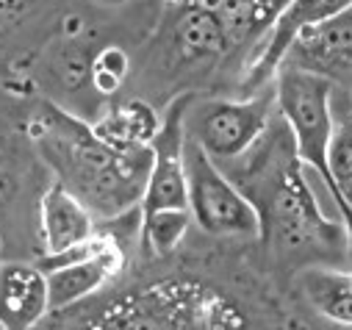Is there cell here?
<instances>
[{
  "label": "cell",
  "instance_id": "cell-1",
  "mask_svg": "<svg viewBox=\"0 0 352 330\" xmlns=\"http://www.w3.org/2000/svg\"><path fill=\"white\" fill-rule=\"evenodd\" d=\"M302 170L292 133L278 111L261 139L241 158L222 167V173L252 203L261 222L258 236L263 241H272L283 250L344 247L338 244L346 241L344 225L322 214Z\"/></svg>",
  "mask_w": 352,
  "mask_h": 330
},
{
  "label": "cell",
  "instance_id": "cell-2",
  "mask_svg": "<svg viewBox=\"0 0 352 330\" xmlns=\"http://www.w3.org/2000/svg\"><path fill=\"white\" fill-rule=\"evenodd\" d=\"M36 142L47 164L92 214L122 217L136 208L150 170L147 150H117L92 125L58 106H45L36 120Z\"/></svg>",
  "mask_w": 352,
  "mask_h": 330
},
{
  "label": "cell",
  "instance_id": "cell-3",
  "mask_svg": "<svg viewBox=\"0 0 352 330\" xmlns=\"http://www.w3.org/2000/svg\"><path fill=\"white\" fill-rule=\"evenodd\" d=\"M186 164V206L192 222L214 236H258L261 222L252 203L241 189L222 173L219 164L186 136L184 144Z\"/></svg>",
  "mask_w": 352,
  "mask_h": 330
},
{
  "label": "cell",
  "instance_id": "cell-4",
  "mask_svg": "<svg viewBox=\"0 0 352 330\" xmlns=\"http://www.w3.org/2000/svg\"><path fill=\"white\" fill-rule=\"evenodd\" d=\"M275 89L255 92L244 100H211L203 103L189 120V139H195L219 167L241 158L272 122Z\"/></svg>",
  "mask_w": 352,
  "mask_h": 330
},
{
  "label": "cell",
  "instance_id": "cell-5",
  "mask_svg": "<svg viewBox=\"0 0 352 330\" xmlns=\"http://www.w3.org/2000/svg\"><path fill=\"white\" fill-rule=\"evenodd\" d=\"M192 95H181L169 103L161 117V128L150 142V170L144 181V192L139 200V211L150 214L158 208H189L186 203V114Z\"/></svg>",
  "mask_w": 352,
  "mask_h": 330
},
{
  "label": "cell",
  "instance_id": "cell-6",
  "mask_svg": "<svg viewBox=\"0 0 352 330\" xmlns=\"http://www.w3.org/2000/svg\"><path fill=\"white\" fill-rule=\"evenodd\" d=\"M283 64L324 75L333 84H352V3L300 34Z\"/></svg>",
  "mask_w": 352,
  "mask_h": 330
},
{
  "label": "cell",
  "instance_id": "cell-7",
  "mask_svg": "<svg viewBox=\"0 0 352 330\" xmlns=\"http://www.w3.org/2000/svg\"><path fill=\"white\" fill-rule=\"evenodd\" d=\"M352 0H289V3L283 6V12L272 23L267 45L261 47L255 64L247 69L244 84L247 87H263L283 67L292 45L300 39V34H305L308 28L330 20L333 14H338Z\"/></svg>",
  "mask_w": 352,
  "mask_h": 330
},
{
  "label": "cell",
  "instance_id": "cell-8",
  "mask_svg": "<svg viewBox=\"0 0 352 330\" xmlns=\"http://www.w3.org/2000/svg\"><path fill=\"white\" fill-rule=\"evenodd\" d=\"M122 267H125V247L117 236H111L100 253L45 270L50 311H64V308L86 300L98 289H103L111 278H117L122 272Z\"/></svg>",
  "mask_w": 352,
  "mask_h": 330
},
{
  "label": "cell",
  "instance_id": "cell-9",
  "mask_svg": "<svg viewBox=\"0 0 352 330\" xmlns=\"http://www.w3.org/2000/svg\"><path fill=\"white\" fill-rule=\"evenodd\" d=\"M39 228H42L45 256H58L98 233L95 214L58 181L42 195Z\"/></svg>",
  "mask_w": 352,
  "mask_h": 330
},
{
  "label": "cell",
  "instance_id": "cell-10",
  "mask_svg": "<svg viewBox=\"0 0 352 330\" xmlns=\"http://www.w3.org/2000/svg\"><path fill=\"white\" fill-rule=\"evenodd\" d=\"M47 311V278L39 267L0 264V324L6 330H31Z\"/></svg>",
  "mask_w": 352,
  "mask_h": 330
},
{
  "label": "cell",
  "instance_id": "cell-11",
  "mask_svg": "<svg viewBox=\"0 0 352 330\" xmlns=\"http://www.w3.org/2000/svg\"><path fill=\"white\" fill-rule=\"evenodd\" d=\"M300 289L319 316L352 327V272L308 267L300 275Z\"/></svg>",
  "mask_w": 352,
  "mask_h": 330
},
{
  "label": "cell",
  "instance_id": "cell-12",
  "mask_svg": "<svg viewBox=\"0 0 352 330\" xmlns=\"http://www.w3.org/2000/svg\"><path fill=\"white\" fill-rule=\"evenodd\" d=\"M230 42V31L225 20L206 6H186L175 23V45H178L181 58L186 61H200V58H214L225 53Z\"/></svg>",
  "mask_w": 352,
  "mask_h": 330
},
{
  "label": "cell",
  "instance_id": "cell-13",
  "mask_svg": "<svg viewBox=\"0 0 352 330\" xmlns=\"http://www.w3.org/2000/svg\"><path fill=\"white\" fill-rule=\"evenodd\" d=\"M92 128L103 142L117 150H147L161 128V117L153 111V106L142 100H128L114 106Z\"/></svg>",
  "mask_w": 352,
  "mask_h": 330
},
{
  "label": "cell",
  "instance_id": "cell-14",
  "mask_svg": "<svg viewBox=\"0 0 352 330\" xmlns=\"http://www.w3.org/2000/svg\"><path fill=\"white\" fill-rule=\"evenodd\" d=\"M327 161H330V175L336 186L333 203L341 214V222L346 230V250L352 256V117L333 125Z\"/></svg>",
  "mask_w": 352,
  "mask_h": 330
},
{
  "label": "cell",
  "instance_id": "cell-15",
  "mask_svg": "<svg viewBox=\"0 0 352 330\" xmlns=\"http://www.w3.org/2000/svg\"><path fill=\"white\" fill-rule=\"evenodd\" d=\"M189 228H192L189 208H158V211L142 214L139 233H142L144 253L147 256H169L175 247L184 241Z\"/></svg>",
  "mask_w": 352,
  "mask_h": 330
},
{
  "label": "cell",
  "instance_id": "cell-16",
  "mask_svg": "<svg viewBox=\"0 0 352 330\" xmlns=\"http://www.w3.org/2000/svg\"><path fill=\"white\" fill-rule=\"evenodd\" d=\"M92 72V84L98 92L103 95H114L120 89V84L128 75V56L122 47H106L98 53V58L89 67Z\"/></svg>",
  "mask_w": 352,
  "mask_h": 330
},
{
  "label": "cell",
  "instance_id": "cell-17",
  "mask_svg": "<svg viewBox=\"0 0 352 330\" xmlns=\"http://www.w3.org/2000/svg\"><path fill=\"white\" fill-rule=\"evenodd\" d=\"M100 3H106V6H122V3H128V0H100Z\"/></svg>",
  "mask_w": 352,
  "mask_h": 330
},
{
  "label": "cell",
  "instance_id": "cell-18",
  "mask_svg": "<svg viewBox=\"0 0 352 330\" xmlns=\"http://www.w3.org/2000/svg\"><path fill=\"white\" fill-rule=\"evenodd\" d=\"M0 330H6V327H3V324H0Z\"/></svg>",
  "mask_w": 352,
  "mask_h": 330
}]
</instances>
